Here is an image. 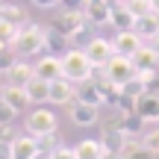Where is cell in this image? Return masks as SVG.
Listing matches in <instances>:
<instances>
[{
    "mask_svg": "<svg viewBox=\"0 0 159 159\" xmlns=\"http://www.w3.org/2000/svg\"><path fill=\"white\" fill-rule=\"evenodd\" d=\"M68 39L71 35H65L62 30H56V27L47 30V50H50L53 56H62V53L68 50Z\"/></svg>",
    "mask_w": 159,
    "mask_h": 159,
    "instance_id": "ffe728a7",
    "label": "cell"
},
{
    "mask_svg": "<svg viewBox=\"0 0 159 159\" xmlns=\"http://www.w3.org/2000/svg\"><path fill=\"white\" fill-rule=\"evenodd\" d=\"M39 153H41V144L35 136L21 133V136L12 139V159H35Z\"/></svg>",
    "mask_w": 159,
    "mask_h": 159,
    "instance_id": "9c48e42d",
    "label": "cell"
},
{
    "mask_svg": "<svg viewBox=\"0 0 159 159\" xmlns=\"http://www.w3.org/2000/svg\"><path fill=\"white\" fill-rule=\"evenodd\" d=\"M15 115H18V112L9 106V103H6V100H0V124H9V121L15 118Z\"/></svg>",
    "mask_w": 159,
    "mask_h": 159,
    "instance_id": "83f0119b",
    "label": "cell"
},
{
    "mask_svg": "<svg viewBox=\"0 0 159 159\" xmlns=\"http://www.w3.org/2000/svg\"><path fill=\"white\" fill-rule=\"evenodd\" d=\"M0 21L12 24V27H24L30 18H27V12H24L18 3H0Z\"/></svg>",
    "mask_w": 159,
    "mask_h": 159,
    "instance_id": "d6986e66",
    "label": "cell"
},
{
    "mask_svg": "<svg viewBox=\"0 0 159 159\" xmlns=\"http://www.w3.org/2000/svg\"><path fill=\"white\" fill-rule=\"evenodd\" d=\"M85 3H89V0H59V6H62L65 12H83Z\"/></svg>",
    "mask_w": 159,
    "mask_h": 159,
    "instance_id": "484cf974",
    "label": "cell"
},
{
    "mask_svg": "<svg viewBox=\"0 0 159 159\" xmlns=\"http://www.w3.org/2000/svg\"><path fill=\"white\" fill-rule=\"evenodd\" d=\"M30 77H33V65H27V62L18 59V62L12 65V71L6 74V83H12V85H27Z\"/></svg>",
    "mask_w": 159,
    "mask_h": 159,
    "instance_id": "44dd1931",
    "label": "cell"
},
{
    "mask_svg": "<svg viewBox=\"0 0 159 159\" xmlns=\"http://www.w3.org/2000/svg\"><path fill=\"white\" fill-rule=\"evenodd\" d=\"M39 144H41V150H50V153H53V150L62 144V139H59V133L53 130V133H47V136H41V139H39Z\"/></svg>",
    "mask_w": 159,
    "mask_h": 159,
    "instance_id": "cb8c5ba5",
    "label": "cell"
},
{
    "mask_svg": "<svg viewBox=\"0 0 159 159\" xmlns=\"http://www.w3.org/2000/svg\"><path fill=\"white\" fill-rule=\"evenodd\" d=\"M85 21L91 24V27H103V24H109V15H112V3L109 0H89L83 9Z\"/></svg>",
    "mask_w": 159,
    "mask_h": 159,
    "instance_id": "8fae6325",
    "label": "cell"
},
{
    "mask_svg": "<svg viewBox=\"0 0 159 159\" xmlns=\"http://www.w3.org/2000/svg\"><path fill=\"white\" fill-rule=\"evenodd\" d=\"M133 65H136V71H159V53L144 41L142 50L133 56Z\"/></svg>",
    "mask_w": 159,
    "mask_h": 159,
    "instance_id": "2e32d148",
    "label": "cell"
},
{
    "mask_svg": "<svg viewBox=\"0 0 159 159\" xmlns=\"http://www.w3.org/2000/svg\"><path fill=\"white\" fill-rule=\"evenodd\" d=\"M9 47L18 56H35V53H41L47 47V27L27 21L24 27H18V33H15V39H12Z\"/></svg>",
    "mask_w": 159,
    "mask_h": 159,
    "instance_id": "6da1fadb",
    "label": "cell"
},
{
    "mask_svg": "<svg viewBox=\"0 0 159 159\" xmlns=\"http://www.w3.org/2000/svg\"><path fill=\"white\" fill-rule=\"evenodd\" d=\"M153 159H159V150H156V153H153Z\"/></svg>",
    "mask_w": 159,
    "mask_h": 159,
    "instance_id": "d6a6232c",
    "label": "cell"
},
{
    "mask_svg": "<svg viewBox=\"0 0 159 159\" xmlns=\"http://www.w3.org/2000/svg\"><path fill=\"white\" fill-rule=\"evenodd\" d=\"M74 150H77V159H103V156H109V148L103 144V139H83Z\"/></svg>",
    "mask_w": 159,
    "mask_h": 159,
    "instance_id": "5bb4252c",
    "label": "cell"
},
{
    "mask_svg": "<svg viewBox=\"0 0 159 159\" xmlns=\"http://www.w3.org/2000/svg\"><path fill=\"white\" fill-rule=\"evenodd\" d=\"M100 71H103V80H109V83H115V85H124L127 80L136 77V65H133V59L130 56H121V53H115Z\"/></svg>",
    "mask_w": 159,
    "mask_h": 159,
    "instance_id": "3957f363",
    "label": "cell"
},
{
    "mask_svg": "<svg viewBox=\"0 0 159 159\" xmlns=\"http://www.w3.org/2000/svg\"><path fill=\"white\" fill-rule=\"evenodd\" d=\"M56 115L50 112V109H44V106H39V109H33V112L27 115V133L30 136H35V139H41V136H47V133H53L56 130Z\"/></svg>",
    "mask_w": 159,
    "mask_h": 159,
    "instance_id": "277c9868",
    "label": "cell"
},
{
    "mask_svg": "<svg viewBox=\"0 0 159 159\" xmlns=\"http://www.w3.org/2000/svg\"><path fill=\"white\" fill-rule=\"evenodd\" d=\"M33 74H35V77H44V80L62 77V59L53 56V53H47V56H41L39 62L33 65Z\"/></svg>",
    "mask_w": 159,
    "mask_h": 159,
    "instance_id": "4fadbf2b",
    "label": "cell"
},
{
    "mask_svg": "<svg viewBox=\"0 0 159 159\" xmlns=\"http://www.w3.org/2000/svg\"><path fill=\"white\" fill-rule=\"evenodd\" d=\"M109 24H112L115 30H133V24H136V15H133V12L127 9L124 3H112V15H109Z\"/></svg>",
    "mask_w": 159,
    "mask_h": 159,
    "instance_id": "ac0fdd59",
    "label": "cell"
},
{
    "mask_svg": "<svg viewBox=\"0 0 159 159\" xmlns=\"http://www.w3.org/2000/svg\"><path fill=\"white\" fill-rule=\"evenodd\" d=\"M85 53H89V59L94 62V68H103V65L109 62V59L115 56V47H112V39H89V44H85Z\"/></svg>",
    "mask_w": 159,
    "mask_h": 159,
    "instance_id": "52a82bcc",
    "label": "cell"
},
{
    "mask_svg": "<svg viewBox=\"0 0 159 159\" xmlns=\"http://www.w3.org/2000/svg\"><path fill=\"white\" fill-rule=\"evenodd\" d=\"M59 59H62V77L77 83V85H83L85 80H91V74H94V62L89 59L85 47H68Z\"/></svg>",
    "mask_w": 159,
    "mask_h": 159,
    "instance_id": "7a4b0ae2",
    "label": "cell"
},
{
    "mask_svg": "<svg viewBox=\"0 0 159 159\" xmlns=\"http://www.w3.org/2000/svg\"><path fill=\"white\" fill-rule=\"evenodd\" d=\"M33 6H39V9H56L59 0H30Z\"/></svg>",
    "mask_w": 159,
    "mask_h": 159,
    "instance_id": "f546056e",
    "label": "cell"
},
{
    "mask_svg": "<svg viewBox=\"0 0 159 159\" xmlns=\"http://www.w3.org/2000/svg\"><path fill=\"white\" fill-rule=\"evenodd\" d=\"M133 30H136L139 35H142L144 41H150L153 35L159 33V12H148V15L136 18V24H133Z\"/></svg>",
    "mask_w": 159,
    "mask_h": 159,
    "instance_id": "e0dca14e",
    "label": "cell"
},
{
    "mask_svg": "<svg viewBox=\"0 0 159 159\" xmlns=\"http://www.w3.org/2000/svg\"><path fill=\"white\" fill-rule=\"evenodd\" d=\"M150 6H153V12H159V0H150Z\"/></svg>",
    "mask_w": 159,
    "mask_h": 159,
    "instance_id": "1f68e13d",
    "label": "cell"
},
{
    "mask_svg": "<svg viewBox=\"0 0 159 159\" xmlns=\"http://www.w3.org/2000/svg\"><path fill=\"white\" fill-rule=\"evenodd\" d=\"M53 159H77V150L68 148V144H59V148L53 150Z\"/></svg>",
    "mask_w": 159,
    "mask_h": 159,
    "instance_id": "4316f807",
    "label": "cell"
},
{
    "mask_svg": "<svg viewBox=\"0 0 159 159\" xmlns=\"http://www.w3.org/2000/svg\"><path fill=\"white\" fill-rule=\"evenodd\" d=\"M68 112H71V121H74L77 127H91L100 118V106H97V103H89V100H80V97L68 106Z\"/></svg>",
    "mask_w": 159,
    "mask_h": 159,
    "instance_id": "5b68a950",
    "label": "cell"
},
{
    "mask_svg": "<svg viewBox=\"0 0 159 159\" xmlns=\"http://www.w3.org/2000/svg\"><path fill=\"white\" fill-rule=\"evenodd\" d=\"M142 144H144L148 153H156L159 150V127H153V133H148V136L142 139Z\"/></svg>",
    "mask_w": 159,
    "mask_h": 159,
    "instance_id": "d4e9b609",
    "label": "cell"
},
{
    "mask_svg": "<svg viewBox=\"0 0 159 159\" xmlns=\"http://www.w3.org/2000/svg\"><path fill=\"white\" fill-rule=\"evenodd\" d=\"M18 62V53L15 50H12V47H0V74H9V71H12V65H15Z\"/></svg>",
    "mask_w": 159,
    "mask_h": 159,
    "instance_id": "7402d4cb",
    "label": "cell"
},
{
    "mask_svg": "<svg viewBox=\"0 0 159 159\" xmlns=\"http://www.w3.org/2000/svg\"><path fill=\"white\" fill-rule=\"evenodd\" d=\"M103 159H112V153H109V156H103Z\"/></svg>",
    "mask_w": 159,
    "mask_h": 159,
    "instance_id": "836d02e7",
    "label": "cell"
},
{
    "mask_svg": "<svg viewBox=\"0 0 159 159\" xmlns=\"http://www.w3.org/2000/svg\"><path fill=\"white\" fill-rule=\"evenodd\" d=\"M121 3H124L127 9H130L133 15H136V18H142V15H148V12H153L150 0H121Z\"/></svg>",
    "mask_w": 159,
    "mask_h": 159,
    "instance_id": "603a6c76",
    "label": "cell"
},
{
    "mask_svg": "<svg viewBox=\"0 0 159 159\" xmlns=\"http://www.w3.org/2000/svg\"><path fill=\"white\" fill-rule=\"evenodd\" d=\"M0 159H12V142L0 139Z\"/></svg>",
    "mask_w": 159,
    "mask_h": 159,
    "instance_id": "f1b7e54d",
    "label": "cell"
},
{
    "mask_svg": "<svg viewBox=\"0 0 159 159\" xmlns=\"http://www.w3.org/2000/svg\"><path fill=\"white\" fill-rule=\"evenodd\" d=\"M27 97H30V103H47L50 100V80H44V77H30L27 80Z\"/></svg>",
    "mask_w": 159,
    "mask_h": 159,
    "instance_id": "7c38bea8",
    "label": "cell"
},
{
    "mask_svg": "<svg viewBox=\"0 0 159 159\" xmlns=\"http://www.w3.org/2000/svg\"><path fill=\"white\" fill-rule=\"evenodd\" d=\"M148 44H150V47H153V50L159 53V33H156V35H153V39H150V41H148Z\"/></svg>",
    "mask_w": 159,
    "mask_h": 159,
    "instance_id": "4dcf8cb0",
    "label": "cell"
},
{
    "mask_svg": "<svg viewBox=\"0 0 159 159\" xmlns=\"http://www.w3.org/2000/svg\"><path fill=\"white\" fill-rule=\"evenodd\" d=\"M77 100V83L65 77H56L50 80V103H59V106H71Z\"/></svg>",
    "mask_w": 159,
    "mask_h": 159,
    "instance_id": "ba28073f",
    "label": "cell"
},
{
    "mask_svg": "<svg viewBox=\"0 0 159 159\" xmlns=\"http://www.w3.org/2000/svg\"><path fill=\"white\" fill-rule=\"evenodd\" d=\"M142 44H144V39L136 33V30H118L115 33V39H112V47H115V53H121V56H136L139 50H142Z\"/></svg>",
    "mask_w": 159,
    "mask_h": 159,
    "instance_id": "8992f818",
    "label": "cell"
},
{
    "mask_svg": "<svg viewBox=\"0 0 159 159\" xmlns=\"http://www.w3.org/2000/svg\"><path fill=\"white\" fill-rule=\"evenodd\" d=\"M85 15L83 12H65L62 9V15H59V21H56V30H62L65 35H71V39H77V35H83L85 33Z\"/></svg>",
    "mask_w": 159,
    "mask_h": 159,
    "instance_id": "30bf717a",
    "label": "cell"
},
{
    "mask_svg": "<svg viewBox=\"0 0 159 159\" xmlns=\"http://www.w3.org/2000/svg\"><path fill=\"white\" fill-rule=\"evenodd\" d=\"M3 100L9 103L15 112H24V109L30 106L27 89H24V85H12V83H6V85H3Z\"/></svg>",
    "mask_w": 159,
    "mask_h": 159,
    "instance_id": "9a60e30c",
    "label": "cell"
}]
</instances>
